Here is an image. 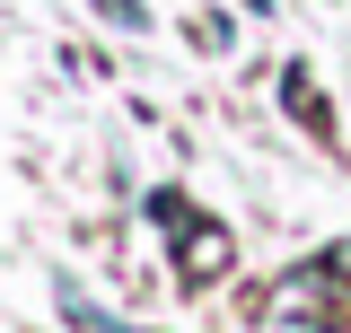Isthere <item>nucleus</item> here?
I'll return each instance as SVG.
<instances>
[{
    "label": "nucleus",
    "mask_w": 351,
    "mask_h": 333,
    "mask_svg": "<svg viewBox=\"0 0 351 333\" xmlns=\"http://www.w3.org/2000/svg\"><path fill=\"white\" fill-rule=\"evenodd\" d=\"M184 272H193V281H219V272H228V237H219V228H184Z\"/></svg>",
    "instance_id": "nucleus-1"
}]
</instances>
